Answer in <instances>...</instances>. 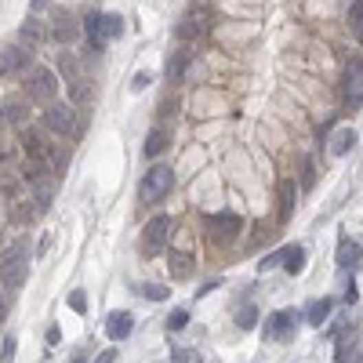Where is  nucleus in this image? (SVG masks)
Returning <instances> with one entry per match:
<instances>
[{"label":"nucleus","mask_w":363,"mask_h":363,"mask_svg":"<svg viewBox=\"0 0 363 363\" xmlns=\"http://www.w3.org/2000/svg\"><path fill=\"white\" fill-rule=\"evenodd\" d=\"M84 30H87V41H91V51H106L109 41H116V36L124 33V19L120 15H98V11H91V15L84 19Z\"/></svg>","instance_id":"1"},{"label":"nucleus","mask_w":363,"mask_h":363,"mask_svg":"<svg viewBox=\"0 0 363 363\" xmlns=\"http://www.w3.org/2000/svg\"><path fill=\"white\" fill-rule=\"evenodd\" d=\"M25 276H30V254H25V243H15L4 258H0V283L8 291H19Z\"/></svg>","instance_id":"2"},{"label":"nucleus","mask_w":363,"mask_h":363,"mask_svg":"<svg viewBox=\"0 0 363 363\" xmlns=\"http://www.w3.org/2000/svg\"><path fill=\"white\" fill-rule=\"evenodd\" d=\"M171 186H175V171H171V167H167V164H153L146 171V178L138 182V197L146 204H157V200H164L167 192H171Z\"/></svg>","instance_id":"3"},{"label":"nucleus","mask_w":363,"mask_h":363,"mask_svg":"<svg viewBox=\"0 0 363 363\" xmlns=\"http://www.w3.org/2000/svg\"><path fill=\"white\" fill-rule=\"evenodd\" d=\"M204 226H207V236H211V243H232V240L243 232V218L232 214V211H218V214H207Z\"/></svg>","instance_id":"4"},{"label":"nucleus","mask_w":363,"mask_h":363,"mask_svg":"<svg viewBox=\"0 0 363 363\" xmlns=\"http://www.w3.org/2000/svg\"><path fill=\"white\" fill-rule=\"evenodd\" d=\"M167 236H171V218L157 214V218L146 226V232H142V254H146V258H157V254L167 248Z\"/></svg>","instance_id":"5"},{"label":"nucleus","mask_w":363,"mask_h":363,"mask_svg":"<svg viewBox=\"0 0 363 363\" xmlns=\"http://www.w3.org/2000/svg\"><path fill=\"white\" fill-rule=\"evenodd\" d=\"M25 91H30L36 102H55V95H58V76L51 73L47 66H36V69H30Z\"/></svg>","instance_id":"6"},{"label":"nucleus","mask_w":363,"mask_h":363,"mask_svg":"<svg viewBox=\"0 0 363 363\" xmlns=\"http://www.w3.org/2000/svg\"><path fill=\"white\" fill-rule=\"evenodd\" d=\"M298 331V313L294 309H280V313H272L269 323H265V342H291Z\"/></svg>","instance_id":"7"},{"label":"nucleus","mask_w":363,"mask_h":363,"mask_svg":"<svg viewBox=\"0 0 363 363\" xmlns=\"http://www.w3.org/2000/svg\"><path fill=\"white\" fill-rule=\"evenodd\" d=\"M342 95H345V109H360V106H363V62H360V58H353V62L345 66Z\"/></svg>","instance_id":"8"},{"label":"nucleus","mask_w":363,"mask_h":363,"mask_svg":"<svg viewBox=\"0 0 363 363\" xmlns=\"http://www.w3.org/2000/svg\"><path fill=\"white\" fill-rule=\"evenodd\" d=\"M44 124H47V131H55V135H69L73 131V106H62V102H51V106L44 109Z\"/></svg>","instance_id":"9"},{"label":"nucleus","mask_w":363,"mask_h":363,"mask_svg":"<svg viewBox=\"0 0 363 363\" xmlns=\"http://www.w3.org/2000/svg\"><path fill=\"white\" fill-rule=\"evenodd\" d=\"M0 69H4V73H30L33 69L30 47H22V44L4 47V51H0Z\"/></svg>","instance_id":"10"},{"label":"nucleus","mask_w":363,"mask_h":363,"mask_svg":"<svg viewBox=\"0 0 363 363\" xmlns=\"http://www.w3.org/2000/svg\"><path fill=\"white\" fill-rule=\"evenodd\" d=\"M80 36V22H76L69 11H55V41L58 44H73Z\"/></svg>","instance_id":"11"},{"label":"nucleus","mask_w":363,"mask_h":363,"mask_svg":"<svg viewBox=\"0 0 363 363\" xmlns=\"http://www.w3.org/2000/svg\"><path fill=\"white\" fill-rule=\"evenodd\" d=\"M22 146H25V153H30V160L47 164V142H44V135H41V131L25 127V131H22Z\"/></svg>","instance_id":"12"},{"label":"nucleus","mask_w":363,"mask_h":363,"mask_svg":"<svg viewBox=\"0 0 363 363\" xmlns=\"http://www.w3.org/2000/svg\"><path fill=\"white\" fill-rule=\"evenodd\" d=\"M360 258H363V240H342L338 243V265L342 269H356L360 265Z\"/></svg>","instance_id":"13"},{"label":"nucleus","mask_w":363,"mask_h":363,"mask_svg":"<svg viewBox=\"0 0 363 363\" xmlns=\"http://www.w3.org/2000/svg\"><path fill=\"white\" fill-rule=\"evenodd\" d=\"M131 327H135V320L127 313H109V320H106V334L113 342H124L127 334H131Z\"/></svg>","instance_id":"14"},{"label":"nucleus","mask_w":363,"mask_h":363,"mask_svg":"<svg viewBox=\"0 0 363 363\" xmlns=\"http://www.w3.org/2000/svg\"><path fill=\"white\" fill-rule=\"evenodd\" d=\"M353 349H356V327H353V320H349L345 327L338 331V349H334V360H338V363H349Z\"/></svg>","instance_id":"15"},{"label":"nucleus","mask_w":363,"mask_h":363,"mask_svg":"<svg viewBox=\"0 0 363 363\" xmlns=\"http://www.w3.org/2000/svg\"><path fill=\"white\" fill-rule=\"evenodd\" d=\"M353 146H356V131H353V127H342V131H334L327 149H331V157H349Z\"/></svg>","instance_id":"16"},{"label":"nucleus","mask_w":363,"mask_h":363,"mask_svg":"<svg viewBox=\"0 0 363 363\" xmlns=\"http://www.w3.org/2000/svg\"><path fill=\"white\" fill-rule=\"evenodd\" d=\"M331 313H334V302H331V298H316V302L305 309V320L313 323V327H323V323L331 320Z\"/></svg>","instance_id":"17"},{"label":"nucleus","mask_w":363,"mask_h":363,"mask_svg":"<svg viewBox=\"0 0 363 363\" xmlns=\"http://www.w3.org/2000/svg\"><path fill=\"white\" fill-rule=\"evenodd\" d=\"M294 200H298V186L291 178L280 182V222H287L291 211H294Z\"/></svg>","instance_id":"18"},{"label":"nucleus","mask_w":363,"mask_h":363,"mask_svg":"<svg viewBox=\"0 0 363 363\" xmlns=\"http://www.w3.org/2000/svg\"><path fill=\"white\" fill-rule=\"evenodd\" d=\"M19 41H22V47H36V44L44 41V25L36 22V19L22 22V30H19Z\"/></svg>","instance_id":"19"},{"label":"nucleus","mask_w":363,"mask_h":363,"mask_svg":"<svg viewBox=\"0 0 363 363\" xmlns=\"http://www.w3.org/2000/svg\"><path fill=\"white\" fill-rule=\"evenodd\" d=\"M186 69H189V51H175L171 62H167V80L178 84L182 76H186Z\"/></svg>","instance_id":"20"},{"label":"nucleus","mask_w":363,"mask_h":363,"mask_svg":"<svg viewBox=\"0 0 363 363\" xmlns=\"http://www.w3.org/2000/svg\"><path fill=\"white\" fill-rule=\"evenodd\" d=\"M167 146H171V138H167L164 127H157V131H149V138H146V157H149V160H153V157H160Z\"/></svg>","instance_id":"21"},{"label":"nucleus","mask_w":363,"mask_h":363,"mask_svg":"<svg viewBox=\"0 0 363 363\" xmlns=\"http://www.w3.org/2000/svg\"><path fill=\"white\" fill-rule=\"evenodd\" d=\"M192 269H197V262H192V254H186V251L171 254V276L186 280V276H192Z\"/></svg>","instance_id":"22"},{"label":"nucleus","mask_w":363,"mask_h":363,"mask_svg":"<svg viewBox=\"0 0 363 363\" xmlns=\"http://www.w3.org/2000/svg\"><path fill=\"white\" fill-rule=\"evenodd\" d=\"M204 19H207L204 11H192V15L178 25V36H182V41H192L197 33H204Z\"/></svg>","instance_id":"23"},{"label":"nucleus","mask_w":363,"mask_h":363,"mask_svg":"<svg viewBox=\"0 0 363 363\" xmlns=\"http://www.w3.org/2000/svg\"><path fill=\"white\" fill-rule=\"evenodd\" d=\"M349 30H353V36L363 44V0H353V4H349Z\"/></svg>","instance_id":"24"},{"label":"nucleus","mask_w":363,"mask_h":363,"mask_svg":"<svg viewBox=\"0 0 363 363\" xmlns=\"http://www.w3.org/2000/svg\"><path fill=\"white\" fill-rule=\"evenodd\" d=\"M283 265H287L291 276H298V272L305 269V248H287V262Z\"/></svg>","instance_id":"25"},{"label":"nucleus","mask_w":363,"mask_h":363,"mask_svg":"<svg viewBox=\"0 0 363 363\" xmlns=\"http://www.w3.org/2000/svg\"><path fill=\"white\" fill-rule=\"evenodd\" d=\"M0 109H4L0 116H4V120H11V124H22V120H25V106H22V102H8V106H0Z\"/></svg>","instance_id":"26"},{"label":"nucleus","mask_w":363,"mask_h":363,"mask_svg":"<svg viewBox=\"0 0 363 363\" xmlns=\"http://www.w3.org/2000/svg\"><path fill=\"white\" fill-rule=\"evenodd\" d=\"M283 262H287V248H280V251H272L269 258H262V262H258V269L269 272V269H276V265H283Z\"/></svg>","instance_id":"27"},{"label":"nucleus","mask_w":363,"mask_h":363,"mask_svg":"<svg viewBox=\"0 0 363 363\" xmlns=\"http://www.w3.org/2000/svg\"><path fill=\"white\" fill-rule=\"evenodd\" d=\"M236 323H240V331H251L254 327V323H258V309H240V313H236Z\"/></svg>","instance_id":"28"},{"label":"nucleus","mask_w":363,"mask_h":363,"mask_svg":"<svg viewBox=\"0 0 363 363\" xmlns=\"http://www.w3.org/2000/svg\"><path fill=\"white\" fill-rule=\"evenodd\" d=\"M182 327H189V313L186 309H175V313L167 316V331H182Z\"/></svg>","instance_id":"29"},{"label":"nucleus","mask_w":363,"mask_h":363,"mask_svg":"<svg viewBox=\"0 0 363 363\" xmlns=\"http://www.w3.org/2000/svg\"><path fill=\"white\" fill-rule=\"evenodd\" d=\"M142 294H146L149 302H167V294H171V291L160 287V283H146V287H142Z\"/></svg>","instance_id":"30"},{"label":"nucleus","mask_w":363,"mask_h":363,"mask_svg":"<svg viewBox=\"0 0 363 363\" xmlns=\"http://www.w3.org/2000/svg\"><path fill=\"white\" fill-rule=\"evenodd\" d=\"M15 334H8L4 338V345H0V363H15Z\"/></svg>","instance_id":"31"},{"label":"nucleus","mask_w":363,"mask_h":363,"mask_svg":"<svg viewBox=\"0 0 363 363\" xmlns=\"http://www.w3.org/2000/svg\"><path fill=\"white\" fill-rule=\"evenodd\" d=\"M69 84H73V102H87L91 87L84 84V76H76V80H69Z\"/></svg>","instance_id":"32"},{"label":"nucleus","mask_w":363,"mask_h":363,"mask_svg":"<svg viewBox=\"0 0 363 363\" xmlns=\"http://www.w3.org/2000/svg\"><path fill=\"white\" fill-rule=\"evenodd\" d=\"M69 309H73V313H87V294L84 291H73L69 294Z\"/></svg>","instance_id":"33"},{"label":"nucleus","mask_w":363,"mask_h":363,"mask_svg":"<svg viewBox=\"0 0 363 363\" xmlns=\"http://www.w3.org/2000/svg\"><path fill=\"white\" fill-rule=\"evenodd\" d=\"M171 360H175V363H200V356H197V353H189V349H175Z\"/></svg>","instance_id":"34"},{"label":"nucleus","mask_w":363,"mask_h":363,"mask_svg":"<svg viewBox=\"0 0 363 363\" xmlns=\"http://www.w3.org/2000/svg\"><path fill=\"white\" fill-rule=\"evenodd\" d=\"M313 182H316V167H313V160H305V178H302V189H313Z\"/></svg>","instance_id":"35"},{"label":"nucleus","mask_w":363,"mask_h":363,"mask_svg":"<svg viewBox=\"0 0 363 363\" xmlns=\"http://www.w3.org/2000/svg\"><path fill=\"white\" fill-rule=\"evenodd\" d=\"M149 84H153V76H149V73H138L135 80H131V91H146Z\"/></svg>","instance_id":"36"},{"label":"nucleus","mask_w":363,"mask_h":363,"mask_svg":"<svg viewBox=\"0 0 363 363\" xmlns=\"http://www.w3.org/2000/svg\"><path fill=\"white\" fill-rule=\"evenodd\" d=\"M91 363H116V349H106V353H98Z\"/></svg>","instance_id":"37"},{"label":"nucleus","mask_w":363,"mask_h":363,"mask_svg":"<svg viewBox=\"0 0 363 363\" xmlns=\"http://www.w3.org/2000/svg\"><path fill=\"white\" fill-rule=\"evenodd\" d=\"M222 287V280H211V283H204V287L197 291V298H204V294H211V291H218Z\"/></svg>","instance_id":"38"},{"label":"nucleus","mask_w":363,"mask_h":363,"mask_svg":"<svg viewBox=\"0 0 363 363\" xmlns=\"http://www.w3.org/2000/svg\"><path fill=\"white\" fill-rule=\"evenodd\" d=\"M58 338H62V331L51 323V327H47V345H58Z\"/></svg>","instance_id":"39"},{"label":"nucleus","mask_w":363,"mask_h":363,"mask_svg":"<svg viewBox=\"0 0 363 363\" xmlns=\"http://www.w3.org/2000/svg\"><path fill=\"white\" fill-rule=\"evenodd\" d=\"M4 316H8V305H4V298H0V323H4Z\"/></svg>","instance_id":"40"},{"label":"nucleus","mask_w":363,"mask_h":363,"mask_svg":"<svg viewBox=\"0 0 363 363\" xmlns=\"http://www.w3.org/2000/svg\"><path fill=\"white\" fill-rule=\"evenodd\" d=\"M84 360H87V353H76V356H73V363H84Z\"/></svg>","instance_id":"41"},{"label":"nucleus","mask_w":363,"mask_h":363,"mask_svg":"<svg viewBox=\"0 0 363 363\" xmlns=\"http://www.w3.org/2000/svg\"><path fill=\"white\" fill-rule=\"evenodd\" d=\"M44 4H47V0H33V11H41Z\"/></svg>","instance_id":"42"},{"label":"nucleus","mask_w":363,"mask_h":363,"mask_svg":"<svg viewBox=\"0 0 363 363\" xmlns=\"http://www.w3.org/2000/svg\"><path fill=\"white\" fill-rule=\"evenodd\" d=\"M0 157H4V146H0Z\"/></svg>","instance_id":"43"}]
</instances>
